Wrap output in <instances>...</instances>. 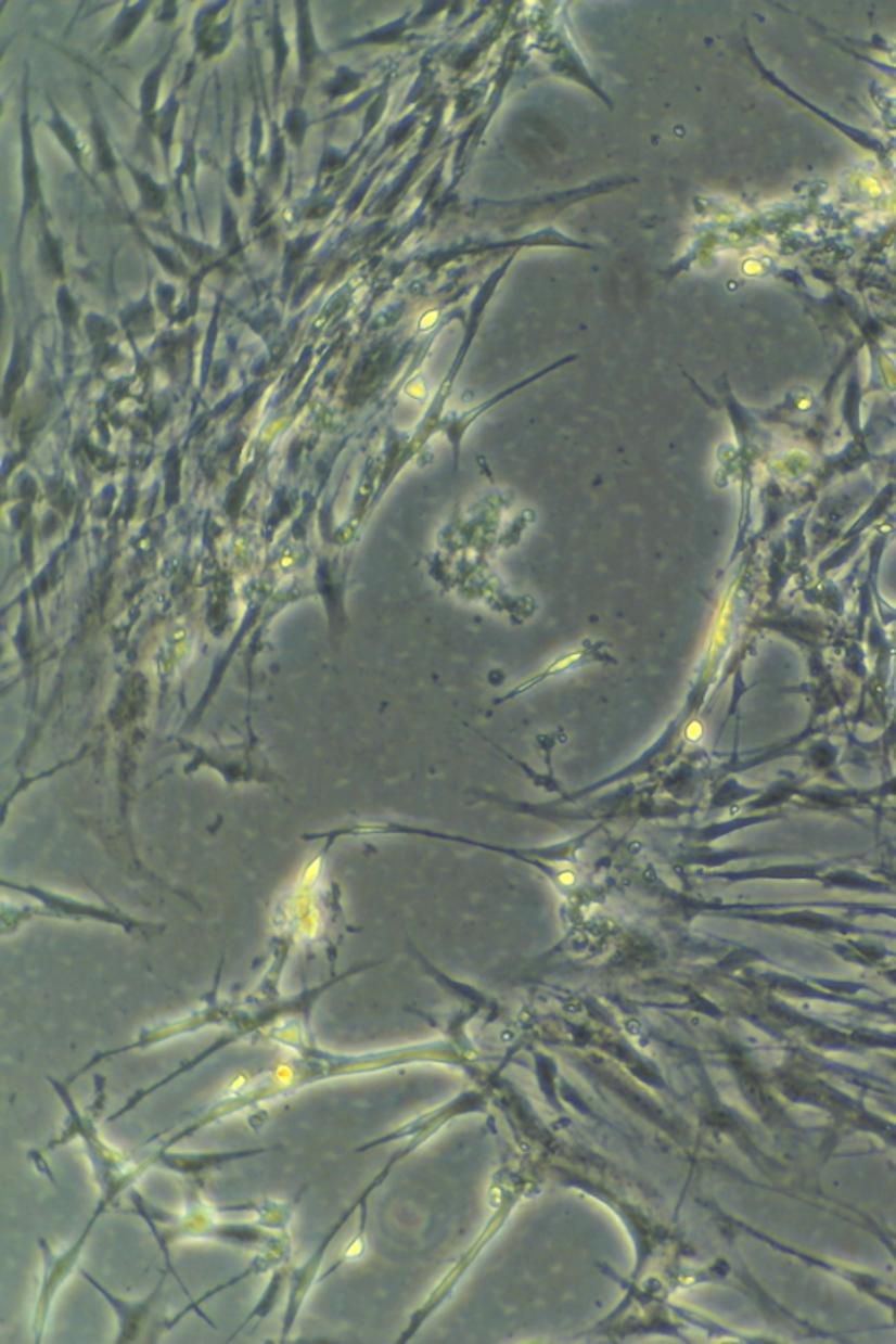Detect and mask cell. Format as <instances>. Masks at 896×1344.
I'll list each match as a JSON object with an SVG mask.
<instances>
[{
	"mask_svg": "<svg viewBox=\"0 0 896 1344\" xmlns=\"http://www.w3.org/2000/svg\"><path fill=\"white\" fill-rule=\"evenodd\" d=\"M559 881H561L562 884H566V886H573L576 878L573 872H564V874L559 875Z\"/></svg>",
	"mask_w": 896,
	"mask_h": 1344,
	"instance_id": "obj_5",
	"label": "cell"
},
{
	"mask_svg": "<svg viewBox=\"0 0 896 1344\" xmlns=\"http://www.w3.org/2000/svg\"><path fill=\"white\" fill-rule=\"evenodd\" d=\"M702 733H704V729H702V725L699 721H693V724L687 727V738L690 741H699L702 738Z\"/></svg>",
	"mask_w": 896,
	"mask_h": 1344,
	"instance_id": "obj_4",
	"label": "cell"
},
{
	"mask_svg": "<svg viewBox=\"0 0 896 1344\" xmlns=\"http://www.w3.org/2000/svg\"><path fill=\"white\" fill-rule=\"evenodd\" d=\"M81 1275L85 1280L90 1281L91 1285L95 1287L97 1292H100V1294L104 1295L105 1300L110 1301L114 1311L118 1315L119 1335L116 1343H125V1341L128 1343V1341H136L139 1332H142V1329H144L145 1320L150 1317V1311L151 1308H153V1304L156 1303V1300H158L159 1292H162V1287H164L165 1275L162 1277V1280L158 1281L156 1289H154L144 1301H139V1303H127V1301L119 1300L116 1295L111 1294L110 1290H105V1287L102 1285V1283H99L95 1278H91L90 1272L85 1271V1269H82Z\"/></svg>",
	"mask_w": 896,
	"mask_h": 1344,
	"instance_id": "obj_1",
	"label": "cell"
},
{
	"mask_svg": "<svg viewBox=\"0 0 896 1344\" xmlns=\"http://www.w3.org/2000/svg\"><path fill=\"white\" fill-rule=\"evenodd\" d=\"M285 1272L287 1271H285L284 1268L279 1269V1271L276 1272V1277L272 1278V1281H270V1287H268L267 1289V1294L263 1295L261 1301H259L258 1306H256V1308H254L253 1311H251V1315L249 1317H247V1320H245V1322L242 1323V1326L239 1327V1329H236L235 1335L239 1334V1332H241L242 1329H244L245 1323L249 1322L251 1318H254V1317L265 1318L267 1317L268 1313L272 1311V1308L273 1306H276V1303H277V1295H279V1292H281L282 1283H284L285 1277H287ZM235 1335H233V1337H235Z\"/></svg>",
	"mask_w": 896,
	"mask_h": 1344,
	"instance_id": "obj_3",
	"label": "cell"
},
{
	"mask_svg": "<svg viewBox=\"0 0 896 1344\" xmlns=\"http://www.w3.org/2000/svg\"><path fill=\"white\" fill-rule=\"evenodd\" d=\"M867 188H870V191H872V193H874V195H878V193H879V187H878V184H875L874 179H869V181H867Z\"/></svg>",
	"mask_w": 896,
	"mask_h": 1344,
	"instance_id": "obj_6",
	"label": "cell"
},
{
	"mask_svg": "<svg viewBox=\"0 0 896 1344\" xmlns=\"http://www.w3.org/2000/svg\"><path fill=\"white\" fill-rule=\"evenodd\" d=\"M593 650H598L596 644H585L581 650H576V652L569 653V655L562 656V658H559L558 662L550 664L547 669L541 670L538 676L530 678L527 683L521 684L515 692L508 693L507 699L512 697V695H516V693L524 692V690L533 689L535 684H538L539 681H543V679H547L548 676L559 675V673L569 669V667L575 666L578 662L593 661V656H596L593 655Z\"/></svg>",
	"mask_w": 896,
	"mask_h": 1344,
	"instance_id": "obj_2",
	"label": "cell"
}]
</instances>
